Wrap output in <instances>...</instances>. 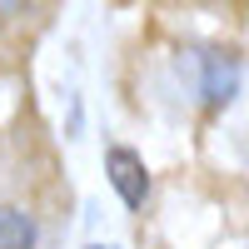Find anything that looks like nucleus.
I'll return each instance as SVG.
<instances>
[{"label": "nucleus", "instance_id": "nucleus-1", "mask_svg": "<svg viewBox=\"0 0 249 249\" xmlns=\"http://www.w3.org/2000/svg\"><path fill=\"white\" fill-rule=\"evenodd\" d=\"M105 175L115 184V195L124 199V210H144V199H150V170H144V160L130 144H110L105 150Z\"/></svg>", "mask_w": 249, "mask_h": 249}, {"label": "nucleus", "instance_id": "nucleus-2", "mask_svg": "<svg viewBox=\"0 0 249 249\" xmlns=\"http://www.w3.org/2000/svg\"><path fill=\"white\" fill-rule=\"evenodd\" d=\"M199 95H204V105H210V110H219V105H230V100H234V90H239V65H234V60L230 55H199Z\"/></svg>", "mask_w": 249, "mask_h": 249}, {"label": "nucleus", "instance_id": "nucleus-3", "mask_svg": "<svg viewBox=\"0 0 249 249\" xmlns=\"http://www.w3.org/2000/svg\"><path fill=\"white\" fill-rule=\"evenodd\" d=\"M40 230L25 210H15V204H0V249H35Z\"/></svg>", "mask_w": 249, "mask_h": 249}, {"label": "nucleus", "instance_id": "nucleus-4", "mask_svg": "<svg viewBox=\"0 0 249 249\" xmlns=\"http://www.w3.org/2000/svg\"><path fill=\"white\" fill-rule=\"evenodd\" d=\"M20 15H30V0H0V30L15 25Z\"/></svg>", "mask_w": 249, "mask_h": 249}, {"label": "nucleus", "instance_id": "nucleus-5", "mask_svg": "<svg viewBox=\"0 0 249 249\" xmlns=\"http://www.w3.org/2000/svg\"><path fill=\"white\" fill-rule=\"evenodd\" d=\"M95 249H100V244H95Z\"/></svg>", "mask_w": 249, "mask_h": 249}]
</instances>
